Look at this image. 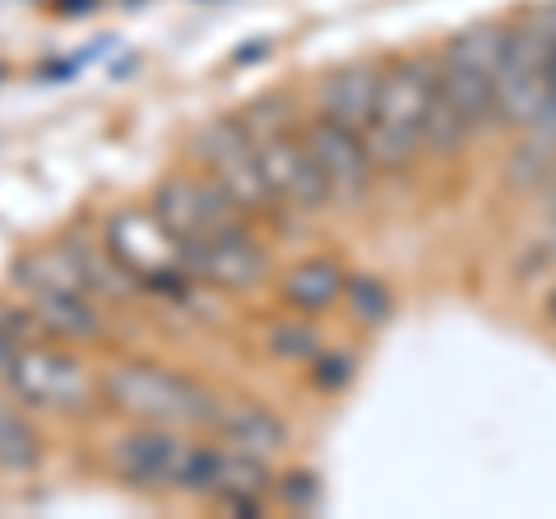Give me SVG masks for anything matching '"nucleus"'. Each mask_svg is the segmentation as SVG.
Returning a JSON list of instances; mask_svg holds the SVG:
<instances>
[{
  "label": "nucleus",
  "instance_id": "obj_7",
  "mask_svg": "<svg viewBox=\"0 0 556 519\" xmlns=\"http://www.w3.org/2000/svg\"><path fill=\"white\" fill-rule=\"evenodd\" d=\"M10 390L20 394L24 404L33 408H61V413H75V408H89L93 404V371L84 367L75 353L56 349V343H42V339H28L20 343V353L10 362Z\"/></svg>",
  "mask_w": 556,
  "mask_h": 519
},
{
  "label": "nucleus",
  "instance_id": "obj_8",
  "mask_svg": "<svg viewBox=\"0 0 556 519\" xmlns=\"http://www.w3.org/2000/svg\"><path fill=\"white\" fill-rule=\"evenodd\" d=\"M200 153L208 163V177L223 186V195H228L247 218L283 210L269 177H265V167H260V153H255L247 121H214V126L200 135Z\"/></svg>",
  "mask_w": 556,
  "mask_h": 519
},
{
  "label": "nucleus",
  "instance_id": "obj_23",
  "mask_svg": "<svg viewBox=\"0 0 556 519\" xmlns=\"http://www.w3.org/2000/svg\"><path fill=\"white\" fill-rule=\"evenodd\" d=\"M14 353H20V339H14V334L5 330V325H0V376H10Z\"/></svg>",
  "mask_w": 556,
  "mask_h": 519
},
{
  "label": "nucleus",
  "instance_id": "obj_22",
  "mask_svg": "<svg viewBox=\"0 0 556 519\" xmlns=\"http://www.w3.org/2000/svg\"><path fill=\"white\" fill-rule=\"evenodd\" d=\"M311 380H316L320 390H343L348 380H353V362L348 357H339V353H316L311 357Z\"/></svg>",
  "mask_w": 556,
  "mask_h": 519
},
{
  "label": "nucleus",
  "instance_id": "obj_3",
  "mask_svg": "<svg viewBox=\"0 0 556 519\" xmlns=\"http://www.w3.org/2000/svg\"><path fill=\"white\" fill-rule=\"evenodd\" d=\"M427 98H431V65L422 61H399L394 71L380 75L376 112L362 130L371 163L399 172L422 153V126H427Z\"/></svg>",
  "mask_w": 556,
  "mask_h": 519
},
{
  "label": "nucleus",
  "instance_id": "obj_24",
  "mask_svg": "<svg viewBox=\"0 0 556 519\" xmlns=\"http://www.w3.org/2000/svg\"><path fill=\"white\" fill-rule=\"evenodd\" d=\"M543 121H556V47L547 56V112H543Z\"/></svg>",
  "mask_w": 556,
  "mask_h": 519
},
{
  "label": "nucleus",
  "instance_id": "obj_25",
  "mask_svg": "<svg viewBox=\"0 0 556 519\" xmlns=\"http://www.w3.org/2000/svg\"><path fill=\"white\" fill-rule=\"evenodd\" d=\"M547 320H552V325H556V288H552V292H547Z\"/></svg>",
  "mask_w": 556,
  "mask_h": 519
},
{
  "label": "nucleus",
  "instance_id": "obj_15",
  "mask_svg": "<svg viewBox=\"0 0 556 519\" xmlns=\"http://www.w3.org/2000/svg\"><path fill=\"white\" fill-rule=\"evenodd\" d=\"M190 260H195V279L218 283V288H251L265 279V251L255 246L247 228L208 241Z\"/></svg>",
  "mask_w": 556,
  "mask_h": 519
},
{
  "label": "nucleus",
  "instance_id": "obj_26",
  "mask_svg": "<svg viewBox=\"0 0 556 519\" xmlns=\"http://www.w3.org/2000/svg\"><path fill=\"white\" fill-rule=\"evenodd\" d=\"M552 223H556V204H552Z\"/></svg>",
  "mask_w": 556,
  "mask_h": 519
},
{
  "label": "nucleus",
  "instance_id": "obj_11",
  "mask_svg": "<svg viewBox=\"0 0 556 519\" xmlns=\"http://www.w3.org/2000/svg\"><path fill=\"white\" fill-rule=\"evenodd\" d=\"M181 492L228 501L237 510H255V501L269 492V473H265V459H251L232 445H190Z\"/></svg>",
  "mask_w": 556,
  "mask_h": 519
},
{
  "label": "nucleus",
  "instance_id": "obj_12",
  "mask_svg": "<svg viewBox=\"0 0 556 519\" xmlns=\"http://www.w3.org/2000/svg\"><path fill=\"white\" fill-rule=\"evenodd\" d=\"M186 459H190V441L177 436V427L139 422L135 431L116 436V445H112V469L126 478L130 488H149V492L181 488Z\"/></svg>",
  "mask_w": 556,
  "mask_h": 519
},
{
  "label": "nucleus",
  "instance_id": "obj_21",
  "mask_svg": "<svg viewBox=\"0 0 556 519\" xmlns=\"http://www.w3.org/2000/svg\"><path fill=\"white\" fill-rule=\"evenodd\" d=\"M269 349L278 357H292V362H311L320 353V339L311 325H298V320H283V325H274L269 330Z\"/></svg>",
  "mask_w": 556,
  "mask_h": 519
},
{
  "label": "nucleus",
  "instance_id": "obj_9",
  "mask_svg": "<svg viewBox=\"0 0 556 519\" xmlns=\"http://www.w3.org/2000/svg\"><path fill=\"white\" fill-rule=\"evenodd\" d=\"M153 214H159L172 232H177L190 255H195L200 246H208V241L228 237V232H241L247 228V214L237 210V204L223 195V186L208 177H172L163 181L159 190H153Z\"/></svg>",
  "mask_w": 556,
  "mask_h": 519
},
{
  "label": "nucleus",
  "instance_id": "obj_13",
  "mask_svg": "<svg viewBox=\"0 0 556 519\" xmlns=\"http://www.w3.org/2000/svg\"><path fill=\"white\" fill-rule=\"evenodd\" d=\"M302 135H306L311 153H316V167H320V177L329 186V200L353 204V200L367 195L371 177H376V163H371V153H367V144H362L357 130H348L329 116H316Z\"/></svg>",
  "mask_w": 556,
  "mask_h": 519
},
{
  "label": "nucleus",
  "instance_id": "obj_19",
  "mask_svg": "<svg viewBox=\"0 0 556 519\" xmlns=\"http://www.w3.org/2000/svg\"><path fill=\"white\" fill-rule=\"evenodd\" d=\"M473 135V126L459 116V107L445 98V89L437 84V65H431V98H427V126H422V144L431 153H441V159H450V153H459V144Z\"/></svg>",
  "mask_w": 556,
  "mask_h": 519
},
{
  "label": "nucleus",
  "instance_id": "obj_17",
  "mask_svg": "<svg viewBox=\"0 0 556 519\" xmlns=\"http://www.w3.org/2000/svg\"><path fill=\"white\" fill-rule=\"evenodd\" d=\"M339 292H343V274H339L334 260H302V265L283 279V298L298 311H311V316L325 306H334Z\"/></svg>",
  "mask_w": 556,
  "mask_h": 519
},
{
  "label": "nucleus",
  "instance_id": "obj_6",
  "mask_svg": "<svg viewBox=\"0 0 556 519\" xmlns=\"http://www.w3.org/2000/svg\"><path fill=\"white\" fill-rule=\"evenodd\" d=\"M501 47H506V28H468L464 38H455L445 47V56L437 65V84L445 89V98L459 107V116L468 126H482V121L496 116V61Z\"/></svg>",
  "mask_w": 556,
  "mask_h": 519
},
{
  "label": "nucleus",
  "instance_id": "obj_10",
  "mask_svg": "<svg viewBox=\"0 0 556 519\" xmlns=\"http://www.w3.org/2000/svg\"><path fill=\"white\" fill-rule=\"evenodd\" d=\"M255 153H260V167L274 186V195L283 210H320L329 204V186L316 167V153H311L306 135L288 130V126H247Z\"/></svg>",
  "mask_w": 556,
  "mask_h": 519
},
{
  "label": "nucleus",
  "instance_id": "obj_1",
  "mask_svg": "<svg viewBox=\"0 0 556 519\" xmlns=\"http://www.w3.org/2000/svg\"><path fill=\"white\" fill-rule=\"evenodd\" d=\"M108 251L116 265L139 283V292H159V298H190L195 283V260L190 246L167 228L159 214L121 210L108 218Z\"/></svg>",
  "mask_w": 556,
  "mask_h": 519
},
{
  "label": "nucleus",
  "instance_id": "obj_20",
  "mask_svg": "<svg viewBox=\"0 0 556 519\" xmlns=\"http://www.w3.org/2000/svg\"><path fill=\"white\" fill-rule=\"evenodd\" d=\"M343 292H348V306H353V316L367 320V325H380L394 311L390 288L376 283V279H343Z\"/></svg>",
  "mask_w": 556,
  "mask_h": 519
},
{
  "label": "nucleus",
  "instance_id": "obj_14",
  "mask_svg": "<svg viewBox=\"0 0 556 519\" xmlns=\"http://www.w3.org/2000/svg\"><path fill=\"white\" fill-rule=\"evenodd\" d=\"M208 427H214L232 450H241V455H251V459H265V464L288 450V427L278 422L269 408H260L251 400H223V404H214V418H208Z\"/></svg>",
  "mask_w": 556,
  "mask_h": 519
},
{
  "label": "nucleus",
  "instance_id": "obj_16",
  "mask_svg": "<svg viewBox=\"0 0 556 519\" xmlns=\"http://www.w3.org/2000/svg\"><path fill=\"white\" fill-rule=\"evenodd\" d=\"M376 89H380V75L371 65H343V71H334L320 84V116L362 135L376 112Z\"/></svg>",
  "mask_w": 556,
  "mask_h": 519
},
{
  "label": "nucleus",
  "instance_id": "obj_2",
  "mask_svg": "<svg viewBox=\"0 0 556 519\" xmlns=\"http://www.w3.org/2000/svg\"><path fill=\"white\" fill-rule=\"evenodd\" d=\"M102 394L135 422L153 427H200L214 418V394L195 385L181 371H167L159 362H116L102 376Z\"/></svg>",
  "mask_w": 556,
  "mask_h": 519
},
{
  "label": "nucleus",
  "instance_id": "obj_5",
  "mask_svg": "<svg viewBox=\"0 0 556 519\" xmlns=\"http://www.w3.org/2000/svg\"><path fill=\"white\" fill-rule=\"evenodd\" d=\"M556 47V20L506 33L496 61V116L510 126H533L547 112V56Z\"/></svg>",
  "mask_w": 556,
  "mask_h": 519
},
{
  "label": "nucleus",
  "instance_id": "obj_18",
  "mask_svg": "<svg viewBox=\"0 0 556 519\" xmlns=\"http://www.w3.org/2000/svg\"><path fill=\"white\" fill-rule=\"evenodd\" d=\"M42 459V441L33 422L20 413V404H10L5 394H0V469L10 473H33Z\"/></svg>",
  "mask_w": 556,
  "mask_h": 519
},
{
  "label": "nucleus",
  "instance_id": "obj_4",
  "mask_svg": "<svg viewBox=\"0 0 556 519\" xmlns=\"http://www.w3.org/2000/svg\"><path fill=\"white\" fill-rule=\"evenodd\" d=\"M14 279L28 288V311L38 320L42 334H56L70 343H93L108 330L102 311L89 302V283L75 265V255H28L24 265H14Z\"/></svg>",
  "mask_w": 556,
  "mask_h": 519
}]
</instances>
